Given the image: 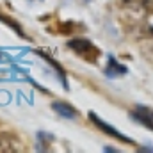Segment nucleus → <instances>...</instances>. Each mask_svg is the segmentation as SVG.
<instances>
[{"mask_svg":"<svg viewBox=\"0 0 153 153\" xmlns=\"http://www.w3.org/2000/svg\"><path fill=\"white\" fill-rule=\"evenodd\" d=\"M68 48H70L71 52H75L78 57H82L84 61H87V62H96V59L100 57L98 46H94L89 39H85V38L71 39V41L68 43Z\"/></svg>","mask_w":153,"mask_h":153,"instance_id":"nucleus-1","label":"nucleus"},{"mask_svg":"<svg viewBox=\"0 0 153 153\" xmlns=\"http://www.w3.org/2000/svg\"><path fill=\"white\" fill-rule=\"evenodd\" d=\"M89 119L93 121V125L94 126H98L103 134H107V135H111V137H114L116 141H119V143H125V144H134V141L130 139V137H126L125 134H121L117 128H114L112 125H109V123H105L102 117L98 114H94V112H89Z\"/></svg>","mask_w":153,"mask_h":153,"instance_id":"nucleus-2","label":"nucleus"},{"mask_svg":"<svg viewBox=\"0 0 153 153\" xmlns=\"http://www.w3.org/2000/svg\"><path fill=\"white\" fill-rule=\"evenodd\" d=\"M130 117L141 125H144L146 128L153 130V111L146 109V107H137L134 112H130Z\"/></svg>","mask_w":153,"mask_h":153,"instance_id":"nucleus-3","label":"nucleus"},{"mask_svg":"<svg viewBox=\"0 0 153 153\" xmlns=\"http://www.w3.org/2000/svg\"><path fill=\"white\" fill-rule=\"evenodd\" d=\"M20 141L9 134V132H0V152L7 153V152H20Z\"/></svg>","mask_w":153,"mask_h":153,"instance_id":"nucleus-4","label":"nucleus"},{"mask_svg":"<svg viewBox=\"0 0 153 153\" xmlns=\"http://www.w3.org/2000/svg\"><path fill=\"white\" fill-rule=\"evenodd\" d=\"M52 109H53L55 114H59L61 117H66V119H75L78 116V111L71 103H66V102H53Z\"/></svg>","mask_w":153,"mask_h":153,"instance_id":"nucleus-5","label":"nucleus"},{"mask_svg":"<svg viewBox=\"0 0 153 153\" xmlns=\"http://www.w3.org/2000/svg\"><path fill=\"white\" fill-rule=\"evenodd\" d=\"M125 73H128V70H126V66H123V64H119V62L116 61L114 57L111 55V57H109V61H107V68H105V75H107V76H123Z\"/></svg>","mask_w":153,"mask_h":153,"instance_id":"nucleus-6","label":"nucleus"},{"mask_svg":"<svg viewBox=\"0 0 153 153\" xmlns=\"http://www.w3.org/2000/svg\"><path fill=\"white\" fill-rule=\"evenodd\" d=\"M36 53H39V55H41V57H43V59H45V61H46V62H48V64H50V66H52V68H53V70H55V71L59 73L61 80H62V84H64V85L68 87V80H66V71H64V70L61 68V64H57V61H55L53 57L46 55L45 52H38V50H36Z\"/></svg>","mask_w":153,"mask_h":153,"instance_id":"nucleus-7","label":"nucleus"},{"mask_svg":"<svg viewBox=\"0 0 153 153\" xmlns=\"http://www.w3.org/2000/svg\"><path fill=\"white\" fill-rule=\"evenodd\" d=\"M0 22H2V23H5L7 27H11V29H13V30H14L20 38H27V36L23 34V29H22V27H20L14 20H11V16H5V14H2V13H0Z\"/></svg>","mask_w":153,"mask_h":153,"instance_id":"nucleus-8","label":"nucleus"},{"mask_svg":"<svg viewBox=\"0 0 153 153\" xmlns=\"http://www.w3.org/2000/svg\"><path fill=\"white\" fill-rule=\"evenodd\" d=\"M150 50H152V52H150V55H148V53H146V55H148V59H150V61H153V45L150 46Z\"/></svg>","mask_w":153,"mask_h":153,"instance_id":"nucleus-9","label":"nucleus"},{"mask_svg":"<svg viewBox=\"0 0 153 153\" xmlns=\"http://www.w3.org/2000/svg\"><path fill=\"white\" fill-rule=\"evenodd\" d=\"M2 59H4V55H2V52H0V61H2Z\"/></svg>","mask_w":153,"mask_h":153,"instance_id":"nucleus-10","label":"nucleus"}]
</instances>
